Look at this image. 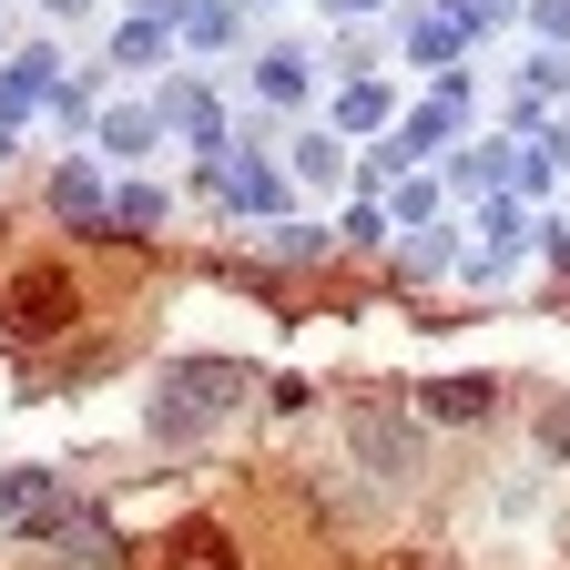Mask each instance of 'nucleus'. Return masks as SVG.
Here are the masks:
<instances>
[{
    "mask_svg": "<svg viewBox=\"0 0 570 570\" xmlns=\"http://www.w3.org/2000/svg\"><path fill=\"white\" fill-rule=\"evenodd\" d=\"M245 387H255L245 356H174V377H164V397H154V439L184 449V439H204V428H225V417L245 407Z\"/></svg>",
    "mask_w": 570,
    "mask_h": 570,
    "instance_id": "f257e3e1",
    "label": "nucleus"
},
{
    "mask_svg": "<svg viewBox=\"0 0 570 570\" xmlns=\"http://www.w3.org/2000/svg\"><path fill=\"white\" fill-rule=\"evenodd\" d=\"M71 520H82V499H71L61 479L0 469V530H11V540H51V530H71Z\"/></svg>",
    "mask_w": 570,
    "mask_h": 570,
    "instance_id": "20e7f679",
    "label": "nucleus"
},
{
    "mask_svg": "<svg viewBox=\"0 0 570 570\" xmlns=\"http://www.w3.org/2000/svg\"><path fill=\"white\" fill-rule=\"evenodd\" d=\"M82 326V275H71L61 255H21L11 275H0V336L11 346H51Z\"/></svg>",
    "mask_w": 570,
    "mask_h": 570,
    "instance_id": "f03ea898",
    "label": "nucleus"
},
{
    "mask_svg": "<svg viewBox=\"0 0 570 570\" xmlns=\"http://www.w3.org/2000/svg\"><path fill=\"white\" fill-rule=\"evenodd\" d=\"M164 560H174V570H245V550H235V530H225V520H184Z\"/></svg>",
    "mask_w": 570,
    "mask_h": 570,
    "instance_id": "39448f33",
    "label": "nucleus"
},
{
    "mask_svg": "<svg viewBox=\"0 0 570 570\" xmlns=\"http://www.w3.org/2000/svg\"><path fill=\"white\" fill-rule=\"evenodd\" d=\"M346 449H356V469H377V479H417L428 469V439H417L387 397H356L346 407Z\"/></svg>",
    "mask_w": 570,
    "mask_h": 570,
    "instance_id": "7ed1b4c3",
    "label": "nucleus"
}]
</instances>
